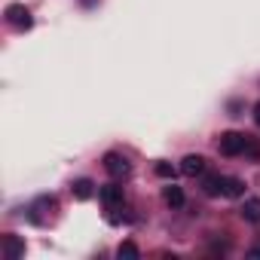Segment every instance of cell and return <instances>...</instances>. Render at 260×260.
<instances>
[{"mask_svg": "<svg viewBox=\"0 0 260 260\" xmlns=\"http://www.w3.org/2000/svg\"><path fill=\"white\" fill-rule=\"evenodd\" d=\"M248 147H251V138L242 135V132H223V135L217 138V150H220L223 156H239V153H245Z\"/></svg>", "mask_w": 260, "mask_h": 260, "instance_id": "6da1fadb", "label": "cell"}, {"mask_svg": "<svg viewBox=\"0 0 260 260\" xmlns=\"http://www.w3.org/2000/svg\"><path fill=\"white\" fill-rule=\"evenodd\" d=\"M104 172L110 178H128L132 175V166H128V159L122 153H107L104 156Z\"/></svg>", "mask_w": 260, "mask_h": 260, "instance_id": "7a4b0ae2", "label": "cell"}, {"mask_svg": "<svg viewBox=\"0 0 260 260\" xmlns=\"http://www.w3.org/2000/svg\"><path fill=\"white\" fill-rule=\"evenodd\" d=\"M7 22H10L13 28H19V31H28V28L34 25V16H31V10H25L22 4H13V7H7Z\"/></svg>", "mask_w": 260, "mask_h": 260, "instance_id": "3957f363", "label": "cell"}, {"mask_svg": "<svg viewBox=\"0 0 260 260\" xmlns=\"http://www.w3.org/2000/svg\"><path fill=\"white\" fill-rule=\"evenodd\" d=\"M181 172H184L187 178H196V175H202V172H205V159H202L199 153H190V156H184V159H181Z\"/></svg>", "mask_w": 260, "mask_h": 260, "instance_id": "277c9868", "label": "cell"}, {"mask_svg": "<svg viewBox=\"0 0 260 260\" xmlns=\"http://www.w3.org/2000/svg\"><path fill=\"white\" fill-rule=\"evenodd\" d=\"M98 196H101V202L107 208H113V205L122 202V187L119 184H104V187H98Z\"/></svg>", "mask_w": 260, "mask_h": 260, "instance_id": "5b68a950", "label": "cell"}, {"mask_svg": "<svg viewBox=\"0 0 260 260\" xmlns=\"http://www.w3.org/2000/svg\"><path fill=\"white\" fill-rule=\"evenodd\" d=\"M4 254H7L10 260H19V257L25 254V242H22L19 236H13V233L4 236Z\"/></svg>", "mask_w": 260, "mask_h": 260, "instance_id": "8992f818", "label": "cell"}, {"mask_svg": "<svg viewBox=\"0 0 260 260\" xmlns=\"http://www.w3.org/2000/svg\"><path fill=\"white\" fill-rule=\"evenodd\" d=\"M71 193H74V199H92V193H95V184L89 181V178H80V181H74V187H71Z\"/></svg>", "mask_w": 260, "mask_h": 260, "instance_id": "52a82bcc", "label": "cell"}, {"mask_svg": "<svg viewBox=\"0 0 260 260\" xmlns=\"http://www.w3.org/2000/svg\"><path fill=\"white\" fill-rule=\"evenodd\" d=\"M242 217H245L248 223H260V199H257V196H254V199H245Z\"/></svg>", "mask_w": 260, "mask_h": 260, "instance_id": "ba28073f", "label": "cell"}, {"mask_svg": "<svg viewBox=\"0 0 260 260\" xmlns=\"http://www.w3.org/2000/svg\"><path fill=\"white\" fill-rule=\"evenodd\" d=\"M223 196H230V199L245 196V181H239V178H223Z\"/></svg>", "mask_w": 260, "mask_h": 260, "instance_id": "9c48e42d", "label": "cell"}, {"mask_svg": "<svg viewBox=\"0 0 260 260\" xmlns=\"http://www.w3.org/2000/svg\"><path fill=\"white\" fill-rule=\"evenodd\" d=\"M162 199H166V205L181 208V205H184V190H181V187H175V184H169V187H166V193H162Z\"/></svg>", "mask_w": 260, "mask_h": 260, "instance_id": "30bf717a", "label": "cell"}, {"mask_svg": "<svg viewBox=\"0 0 260 260\" xmlns=\"http://www.w3.org/2000/svg\"><path fill=\"white\" fill-rule=\"evenodd\" d=\"M202 190H205L208 196H220V193H223V178H220V175H208V178L202 181Z\"/></svg>", "mask_w": 260, "mask_h": 260, "instance_id": "8fae6325", "label": "cell"}, {"mask_svg": "<svg viewBox=\"0 0 260 260\" xmlns=\"http://www.w3.org/2000/svg\"><path fill=\"white\" fill-rule=\"evenodd\" d=\"M116 254H119L122 260H138V257H141V251H138L135 242H122V245L116 248Z\"/></svg>", "mask_w": 260, "mask_h": 260, "instance_id": "7c38bea8", "label": "cell"}, {"mask_svg": "<svg viewBox=\"0 0 260 260\" xmlns=\"http://www.w3.org/2000/svg\"><path fill=\"white\" fill-rule=\"evenodd\" d=\"M153 172H156L159 178H175V169H172V162H156V166H153Z\"/></svg>", "mask_w": 260, "mask_h": 260, "instance_id": "4fadbf2b", "label": "cell"}, {"mask_svg": "<svg viewBox=\"0 0 260 260\" xmlns=\"http://www.w3.org/2000/svg\"><path fill=\"white\" fill-rule=\"evenodd\" d=\"M254 119H257V125H260V101H257V107H254Z\"/></svg>", "mask_w": 260, "mask_h": 260, "instance_id": "5bb4252c", "label": "cell"}, {"mask_svg": "<svg viewBox=\"0 0 260 260\" xmlns=\"http://www.w3.org/2000/svg\"><path fill=\"white\" fill-rule=\"evenodd\" d=\"M248 254H251V257H260V248H251Z\"/></svg>", "mask_w": 260, "mask_h": 260, "instance_id": "9a60e30c", "label": "cell"}]
</instances>
